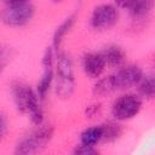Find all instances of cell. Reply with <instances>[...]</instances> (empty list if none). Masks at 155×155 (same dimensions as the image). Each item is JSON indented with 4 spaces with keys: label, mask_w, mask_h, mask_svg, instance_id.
<instances>
[{
    "label": "cell",
    "mask_w": 155,
    "mask_h": 155,
    "mask_svg": "<svg viewBox=\"0 0 155 155\" xmlns=\"http://www.w3.org/2000/svg\"><path fill=\"white\" fill-rule=\"evenodd\" d=\"M2 68H4V63H0V73L2 71Z\"/></svg>",
    "instance_id": "obj_20"
},
{
    "label": "cell",
    "mask_w": 155,
    "mask_h": 155,
    "mask_svg": "<svg viewBox=\"0 0 155 155\" xmlns=\"http://www.w3.org/2000/svg\"><path fill=\"white\" fill-rule=\"evenodd\" d=\"M75 18L76 16L73 13V15H69L68 17H65L63 19V22L54 29L53 31V36H52V48L54 50V52H57V50L59 48L63 39L65 38V35L70 31V29L73 28L74 23H75Z\"/></svg>",
    "instance_id": "obj_12"
},
{
    "label": "cell",
    "mask_w": 155,
    "mask_h": 155,
    "mask_svg": "<svg viewBox=\"0 0 155 155\" xmlns=\"http://www.w3.org/2000/svg\"><path fill=\"white\" fill-rule=\"evenodd\" d=\"M111 75L116 90H127L137 86L142 80V78L144 76V73L139 65L128 64V65H122Z\"/></svg>",
    "instance_id": "obj_8"
},
{
    "label": "cell",
    "mask_w": 155,
    "mask_h": 155,
    "mask_svg": "<svg viewBox=\"0 0 155 155\" xmlns=\"http://www.w3.org/2000/svg\"><path fill=\"white\" fill-rule=\"evenodd\" d=\"M102 126V142H114L117 138H120V136L122 134V128L117 122H104L101 124Z\"/></svg>",
    "instance_id": "obj_16"
},
{
    "label": "cell",
    "mask_w": 155,
    "mask_h": 155,
    "mask_svg": "<svg viewBox=\"0 0 155 155\" xmlns=\"http://www.w3.org/2000/svg\"><path fill=\"white\" fill-rule=\"evenodd\" d=\"M119 21V8L115 4L103 2L93 7L90 24L94 30H108Z\"/></svg>",
    "instance_id": "obj_6"
},
{
    "label": "cell",
    "mask_w": 155,
    "mask_h": 155,
    "mask_svg": "<svg viewBox=\"0 0 155 155\" xmlns=\"http://www.w3.org/2000/svg\"><path fill=\"white\" fill-rule=\"evenodd\" d=\"M102 126L101 125H92L84 128L80 133V144L94 147L99 142H102Z\"/></svg>",
    "instance_id": "obj_13"
},
{
    "label": "cell",
    "mask_w": 155,
    "mask_h": 155,
    "mask_svg": "<svg viewBox=\"0 0 155 155\" xmlns=\"http://www.w3.org/2000/svg\"><path fill=\"white\" fill-rule=\"evenodd\" d=\"M54 57L56 52L52 48V46H48L45 48L42 58H41V67L42 71L40 75V79L36 84V94L40 101H44L51 88V85L53 82L54 76Z\"/></svg>",
    "instance_id": "obj_7"
},
{
    "label": "cell",
    "mask_w": 155,
    "mask_h": 155,
    "mask_svg": "<svg viewBox=\"0 0 155 155\" xmlns=\"http://www.w3.org/2000/svg\"><path fill=\"white\" fill-rule=\"evenodd\" d=\"M10 91L16 109L23 114H27L34 125H42L44 110L41 108L36 91H34L23 81H13L11 84Z\"/></svg>",
    "instance_id": "obj_1"
},
{
    "label": "cell",
    "mask_w": 155,
    "mask_h": 155,
    "mask_svg": "<svg viewBox=\"0 0 155 155\" xmlns=\"http://www.w3.org/2000/svg\"><path fill=\"white\" fill-rule=\"evenodd\" d=\"M142 107L143 99L137 93H125L113 102L110 113L116 121H126L137 116Z\"/></svg>",
    "instance_id": "obj_5"
},
{
    "label": "cell",
    "mask_w": 155,
    "mask_h": 155,
    "mask_svg": "<svg viewBox=\"0 0 155 155\" xmlns=\"http://www.w3.org/2000/svg\"><path fill=\"white\" fill-rule=\"evenodd\" d=\"M53 82L56 94L61 98H69L75 90L74 63L67 52H56Z\"/></svg>",
    "instance_id": "obj_2"
},
{
    "label": "cell",
    "mask_w": 155,
    "mask_h": 155,
    "mask_svg": "<svg viewBox=\"0 0 155 155\" xmlns=\"http://www.w3.org/2000/svg\"><path fill=\"white\" fill-rule=\"evenodd\" d=\"M115 90H116V87H115V84H114L113 75H107V76L98 78L96 80L93 87H92V92L97 97H104V96L111 93Z\"/></svg>",
    "instance_id": "obj_14"
},
{
    "label": "cell",
    "mask_w": 155,
    "mask_h": 155,
    "mask_svg": "<svg viewBox=\"0 0 155 155\" xmlns=\"http://www.w3.org/2000/svg\"><path fill=\"white\" fill-rule=\"evenodd\" d=\"M98 113H99V105H97V104H92V105L87 107V109H86V115L88 117H93Z\"/></svg>",
    "instance_id": "obj_19"
},
{
    "label": "cell",
    "mask_w": 155,
    "mask_h": 155,
    "mask_svg": "<svg viewBox=\"0 0 155 155\" xmlns=\"http://www.w3.org/2000/svg\"><path fill=\"white\" fill-rule=\"evenodd\" d=\"M7 132V116L5 113L0 111V142Z\"/></svg>",
    "instance_id": "obj_18"
},
{
    "label": "cell",
    "mask_w": 155,
    "mask_h": 155,
    "mask_svg": "<svg viewBox=\"0 0 155 155\" xmlns=\"http://www.w3.org/2000/svg\"><path fill=\"white\" fill-rule=\"evenodd\" d=\"M35 15V6L31 1H6L0 11L1 22L12 28L27 25Z\"/></svg>",
    "instance_id": "obj_4"
},
{
    "label": "cell",
    "mask_w": 155,
    "mask_h": 155,
    "mask_svg": "<svg viewBox=\"0 0 155 155\" xmlns=\"http://www.w3.org/2000/svg\"><path fill=\"white\" fill-rule=\"evenodd\" d=\"M81 68L88 78L97 80L102 76L103 71L107 68V64L101 52H87L82 56Z\"/></svg>",
    "instance_id": "obj_9"
},
{
    "label": "cell",
    "mask_w": 155,
    "mask_h": 155,
    "mask_svg": "<svg viewBox=\"0 0 155 155\" xmlns=\"http://www.w3.org/2000/svg\"><path fill=\"white\" fill-rule=\"evenodd\" d=\"M138 86V96L143 99H153L155 96V80L153 75H144L139 81Z\"/></svg>",
    "instance_id": "obj_15"
},
{
    "label": "cell",
    "mask_w": 155,
    "mask_h": 155,
    "mask_svg": "<svg viewBox=\"0 0 155 155\" xmlns=\"http://www.w3.org/2000/svg\"><path fill=\"white\" fill-rule=\"evenodd\" d=\"M107 67H111V68H121L126 61V53L125 51L116 45H109L107 47H104L101 51Z\"/></svg>",
    "instance_id": "obj_11"
},
{
    "label": "cell",
    "mask_w": 155,
    "mask_h": 155,
    "mask_svg": "<svg viewBox=\"0 0 155 155\" xmlns=\"http://www.w3.org/2000/svg\"><path fill=\"white\" fill-rule=\"evenodd\" d=\"M116 7H121L124 10H127L128 15L133 19H143L147 17L153 8V1L142 0V1H124V2H116Z\"/></svg>",
    "instance_id": "obj_10"
},
{
    "label": "cell",
    "mask_w": 155,
    "mask_h": 155,
    "mask_svg": "<svg viewBox=\"0 0 155 155\" xmlns=\"http://www.w3.org/2000/svg\"><path fill=\"white\" fill-rule=\"evenodd\" d=\"M73 155H101V153L94 147H88V145L79 144V145H76L74 148Z\"/></svg>",
    "instance_id": "obj_17"
},
{
    "label": "cell",
    "mask_w": 155,
    "mask_h": 155,
    "mask_svg": "<svg viewBox=\"0 0 155 155\" xmlns=\"http://www.w3.org/2000/svg\"><path fill=\"white\" fill-rule=\"evenodd\" d=\"M53 136V127L50 125H39L36 128L24 134L16 144L13 155H35L41 151Z\"/></svg>",
    "instance_id": "obj_3"
}]
</instances>
